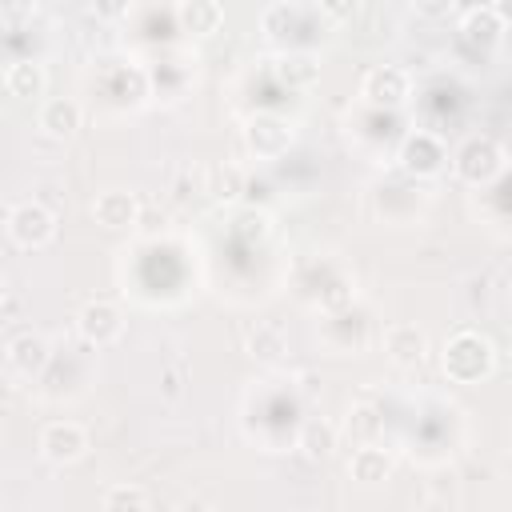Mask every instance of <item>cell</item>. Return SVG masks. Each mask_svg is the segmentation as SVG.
<instances>
[{
	"label": "cell",
	"instance_id": "3",
	"mask_svg": "<svg viewBox=\"0 0 512 512\" xmlns=\"http://www.w3.org/2000/svg\"><path fill=\"white\" fill-rule=\"evenodd\" d=\"M292 124L276 112H256L248 124H244V144L256 160H280L288 148H292Z\"/></svg>",
	"mask_w": 512,
	"mask_h": 512
},
{
	"label": "cell",
	"instance_id": "10",
	"mask_svg": "<svg viewBox=\"0 0 512 512\" xmlns=\"http://www.w3.org/2000/svg\"><path fill=\"white\" fill-rule=\"evenodd\" d=\"M136 216H140V200H136V192H120V188H112V192H100V196L92 200V220H96L100 228L120 232V228H132Z\"/></svg>",
	"mask_w": 512,
	"mask_h": 512
},
{
	"label": "cell",
	"instance_id": "2",
	"mask_svg": "<svg viewBox=\"0 0 512 512\" xmlns=\"http://www.w3.org/2000/svg\"><path fill=\"white\" fill-rule=\"evenodd\" d=\"M452 168H456V176L464 184H488V180H496L504 172V148L492 136H472V140L460 144Z\"/></svg>",
	"mask_w": 512,
	"mask_h": 512
},
{
	"label": "cell",
	"instance_id": "15",
	"mask_svg": "<svg viewBox=\"0 0 512 512\" xmlns=\"http://www.w3.org/2000/svg\"><path fill=\"white\" fill-rule=\"evenodd\" d=\"M244 188L248 184H244V172L236 164H212V168H204V184H200L204 196H212L220 204H236L244 196Z\"/></svg>",
	"mask_w": 512,
	"mask_h": 512
},
{
	"label": "cell",
	"instance_id": "1",
	"mask_svg": "<svg viewBox=\"0 0 512 512\" xmlns=\"http://www.w3.org/2000/svg\"><path fill=\"white\" fill-rule=\"evenodd\" d=\"M496 368V344L476 332V328H460L448 336L444 352H440V372L452 384H476Z\"/></svg>",
	"mask_w": 512,
	"mask_h": 512
},
{
	"label": "cell",
	"instance_id": "27",
	"mask_svg": "<svg viewBox=\"0 0 512 512\" xmlns=\"http://www.w3.org/2000/svg\"><path fill=\"white\" fill-rule=\"evenodd\" d=\"M412 4H416V12H424V16L440 20V16H448V12H452V4H456V0H412Z\"/></svg>",
	"mask_w": 512,
	"mask_h": 512
},
{
	"label": "cell",
	"instance_id": "22",
	"mask_svg": "<svg viewBox=\"0 0 512 512\" xmlns=\"http://www.w3.org/2000/svg\"><path fill=\"white\" fill-rule=\"evenodd\" d=\"M260 28H264L268 40H284V36L296 28V8H288V4H272V8L260 16Z\"/></svg>",
	"mask_w": 512,
	"mask_h": 512
},
{
	"label": "cell",
	"instance_id": "17",
	"mask_svg": "<svg viewBox=\"0 0 512 512\" xmlns=\"http://www.w3.org/2000/svg\"><path fill=\"white\" fill-rule=\"evenodd\" d=\"M508 20L496 12V8H472L464 20H460V32L468 44H480V48H492L500 36H504Z\"/></svg>",
	"mask_w": 512,
	"mask_h": 512
},
{
	"label": "cell",
	"instance_id": "21",
	"mask_svg": "<svg viewBox=\"0 0 512 512\" xmlns=\"http://www.w3.org/2000/svg\"><path fill=\"white\" fill-rule=\"evenodd\" d=\"M100 504L104 508H152V496L144 492V488H136V484H116V488H108L104 496H100Z\"/></svg>",
	"mask_w": 512,
	"mask_h": 512
},
{
	"label": "cell",
	"instance_id": "19",
	"mask_svg": "<svg viewBox=\"0 0 512 512\" xmlns=\"http://www.w3.org/2000/svg\"><path fill=\"white\" fill-rule=\"evenodd\" d=\"M272 72H276V80L288 84V88H308V84H316L320 64H316L312 52H284Z\"/></svg>",
	"mask_w": 512,
	"mask_h": 512
},
{
	"label": "cell",
	"instance_id": "28",
	"mask_svg": "<svg viewBox=\"0 0 512 512\" xmlns=\"http://www.w3.org/2000/svg\"><path fill=\"white\" fill-rule=\"evenodd\" d=\"M356 412L364 416V420H356V424H360V432H364V436H372V432L380 428V420H376V412H372V408H356Z\"/></svg>",
	"mask_w": 512,
	"mask_h": 512
},
{
	"label": "cell",
	"instance_id": "7",
	"mask_svg": "<svg viewBox=\"0 0 512 512\" xmlns=\"http://www.w3.org/2000/svg\"><path fill=\"white\" fill-rule=\"evenodd\" d=\"M408 72L396 68V64H380V68H368L364 80H360V96L372 104V108H400L408 100Z\"/></svg>",
	"mask_w": 512,
	"mask_h": 512
},
{
	"label": "cell",
	"instance_id": "24",
	"mask_svg": "<svg viewBox=\"0 0 512 512\" xmlns=\"http://www.w3.org/2000/svg\"><path fill=\"white\" fill-rule=\"evenodd\" d=\"M36 16V0H0V20L8 24H24Z\"/></svg>",
	"mask_w": 512,
	"mask_h": 512
},
{
	"label": "cell",
	"instance_id": "14",
	"mask_svg": "<svg viewBox=\"0 0 512 512\" xmlns=\"http://www.w3.org/2000/svg\"><path fill=\"white\" fill-rule=\"evenodd\" d=\"M336 440H340V432H336V424L332 420H324V416H312V420H304L300 424V436H296V448L304 452V460H328L332 452H336Z\"/></svg>",
	"mask_w": 512,
	"mask_h": 512
},
{
	"label": "cell",
	"instance_id": "6",
	"mask_svg": "<svg viewBox=\"0 0 512 512\" xmlns=\"http://www.w3.org/2000/svg\"><path fill=\"white\" fill-rule=\"evenodd\" d=\"M40 456L48 464H76L88 456V432L76 420H52L40 432Z\"/></svg>",
	"mask_w": 512,
	"mask_h": 512
},
{
	"label": "cell",
	"instance_id": "16",
	"mask_svg": "<svg viewBox=\"0 0 512 512\" xmlns=\"http://www.w3.org/2000/svg\"><path fill=\"white\" fill-rule=\"evenodd\" d=\"M348 476H352L356 484H384V480L392 476V456H388L384 448H376V444H364V448L352 452Z\"/></svg>",
	"mask_w": 512,
	"mask_h": 512
},
{
	"label": "cell",
	"instance_id": "26",
	"mask_svg": "<svg viewBox=\"0 0 512 512\" xmlns=\"http://www.w3.org/2000/svg\"><path fill=\"white\" fill-rule=\"evenodd\" d=\"M320 12L328 20H352L356 16V0H320Z\"/></svg>",
	"mask_w": 512,
	"mask_h": 512
},
{
	"label": "cell",
	"instance_id": "9",
	"mask_svg": "<svg viewBox=\"0 0 512 512\" xmlns=\"http://www.w3.org/2000/svg\"><path fill=\"white\" fill-rule=\"evenodd\" d=\"M384 356L396 364V368H416L424 356H428V336L424 328L416 324H388L384 328Z\"/></svg>",
	"mask_w": 512,
	"mask_h": 512
},
{
	"label": "cell",
	"instance_id": "30",
	"mask_svg": "<svg viewBox=\"0 0 512 512\" xmlns=\"http://www.w3.org/2000/svg\"><path fill=\"white\" fill-rule=\"evenodd\" d=\"M4 304H8V280L0 276V308H4Z\"/></svg>",
	"mask_w": 512,
	"mask_h": 512
},
{
	"label": "cell",
	"instance_id": "23",
	"mask_svg": "<svg viewBox=\"0 0 512 512\" xmlns=\"http://www.w3.org/2000/svg\"><path fill=\"white\" fill-rule=\"evenodd\" d=\"M232 232H236L240 240H264V236H268V216L256 212V208H244V212L232 220Z\"/></svg>",
	"mask_w": 512,
	"mask_h": 512
},
{
	"label": "cell",
	"instance_id": "25",
	"mask_svg": "<svg viewBox=\"0 0 512 512\" xmlns=\"http://www.w3.org/2000/svg\"><path fill=\"white\" fill-rule=\"evenodd\" d=\"M128 8H132V0H92V12L100 16V20H124L128 16Z\"/></svg>",
	"mask_w": 512,
	"mask_h": 512
},
{
	"label": "cell",
	"instance_id": "5",
	"mask_svg": "<svg viewBox=\"0 0 512 512\" xmlns=\"http://www.w3.org/2000/svg\"><path fill=\"white\" fill-rule=\"evenodd\" d=\"M76 332L84 336V344L92 348H108L124 336V312L112 300H88L76 316Z\"/></svg>",
	"mask_w": 512,
	"mask_h": 512
},
{
	"label": "cell",
	"instance_id": "18",
	"mask_svg": "<svg viewBox=\"0 0 512 512\" xmlns=\"http://www.w3.org/2000/svg\"><path fill=\"white\" fill-rule=\"evenodd\" d=\"M4 88H8V96L40 100L44 88H48V76H44V68H40L36 60H16V64H8V72H4Z\"/></svg>",
	"mask_w": 512,
	"mask_h": 512
},
{
	"label": "cell",
	"instance_id": "13",
	"mask_svg": "<svg viewBox=\"0 0 512 512\" xmlns=\"http://www.w3.org/2000/svg\"><path fill=\"white\" fill-rule=\"evenodd\" d=\"M176 24L188 36H212L224 24V8H220V0H180L176 4Z\"/></svg>",
	"mask_w": 512,
	"mask_h": 512
},
{
	"label": "cell",
	"instance_id": "4",
	"mask_svg": "<svg viewBox=\"0 0 512 512\" xmlns=\"http://www.w3.org/2000/svg\"><path fill=\"white\" fill-rule=\"evenodd\" d=\"M8 236H12V244H20V248H44V244L56 240V216H52L44 204L24 200V204H16V208L8 212Z\"/></svg>",
	"mask_w": 512,
	"mask_h": 512
},
{
	"label": "cell",
	"instance_id": "20",
	"mask_svg": "<svg viewBox=\"0 0 512 512\" xmlns=\"http://www.w3.org/2000/svg\"><path fill=\"white\" fill-rule=\"evenodd\" d=\"M248 352H252L256 360L276 364V360L288 352V336H284V328L272 324V320H260V324L248 332Z\"/></svg>",
	"mask_w": 512,
	"mask_h": 512
},
{
	"label": "cell",
	"instance_id": "11",
	"mask_svg": "<svg viewBox=\"0 0 512 512\" xmlns=\"http://www.w3.org/2000/svg\"><path fill=\"white\" fill-rule=\"evenodd\" d=\"M80 120H84V112H80V104L68 100V96H52V100H44L40 112H36V128H40L44 136H52V140L76 136Z\"/></svg>",
	"mask_w": 512,
	"mask_h": 512
},
{
	"label": "cell",
	"instance_id": "12",
	"mask_svg": "<svg viewBox=\"0 0 512 512\" xmlns=\"http://www.w3.org/2000/svg\"><path fill=\"white\" fill-rule=\"evenodd\" d=\"M48 356H52V352H48V340L36 336V332H20V336H12L8 348H4V360H8L12 372H20V376H36V372H44Z\"/></svg>",
	"mask_w": 512,
	"mask_h": 512
},
{
	"label": "cell",
	"instance_id": "29",
	"mask_svg": "<svg viewBox=\"0 0 512 512\" xmlns=\"http://www.w3.org/2000/svg\"><path fill=\"white\" fill-rule=\"evenodd\" d=\"M8 396H12V380H8V376H4V372H0V404H4V400H8Z\"/></svg>",
	"mask_w": 512,
	"mask_h": 512
},
{
	"label": "cell",
	"instance_id": "8",
	"mask_svg": "<svg viewBox=\"0 0 512 512\" xmlns=\"http://www.w3.org/2000/svg\"><path fill=\"white\" fill-rule=\"evenodd\" d=\"M444 160H448V152H444V144L432 132H412L400 144V168L408 176H420V180L424 176H436L444 168Z\"/></svg>",
	"mask_w": 512,
	"mask_h": 512
}]
</instances>
